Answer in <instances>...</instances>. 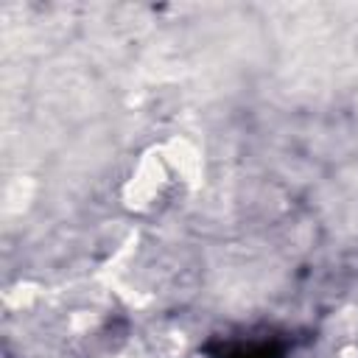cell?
Wrapping results in <instances>:
<instances>
[{
  "label": "cell",
  "instance_id": "obj_1",
  "mask_svg": "<svg viewBox=\"0 0 358 358\" xmlns=\"http://www.w3.org/2000/svg\"><path fill=\"white\" fill-rule=\"evenodd\" d=\"M204 185V151L187 134H168L131 159L117 182V201L129 215L154 218L179 207Z\"/></svg>",
  "mask_w": 358,
  "mask_h": 358
}]
</instances>
